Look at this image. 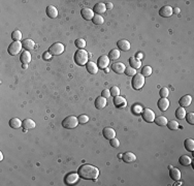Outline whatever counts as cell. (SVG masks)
Returning a JSON list of instances; mask_svg holds the SVG:
<instances>
[{
	"mask_svg": "<svg viewBox=\"0 0 194 186\" xmlns=\"http://www.w3.org/2000/svg\"><path fill=\"white\" fill-rule=\"evenodd\" d=\"M74 44H75V46H77L78 49H84L86 47V41H85V39H83V38L75 39Z\"/></svg>",
	"mask_w": 194,
	"mask_h": 186,
	"instance_id": "38",
	"label": "cell"
},
{
	"mask_svg": "<svg viewBox=\"0 0 194 186\" xmlns=\"http://www.w3.org/2000/svg\"><path fill=\"white\" fill-rule=\"evenodd\" d=\"M186 120H187V122L189 123V124L193 125L194 124V114L193 113H188V114H186Z\"/></svg>",
	"mask_w": 194,
	"mask_h": 186,
	"instance_id": "41",
	"label": "cell"
},
{
	"mask_svg": "<svg viewBox=\"0 0 194 186\" xmlns=\"http://www.w3.org/2000/svg\"><path fill=\"white\" fill-rule=\"evenodd\" d=\"M86 67H87V70L89 74L91 75H95L97 74V72H98V66H97L96 63H94L92 61H89L87 64H86Z\"/></svg>",
	"mask_w": 194,
	"mask_h": 186,
	"instance_id": "22",
	"label": "cell"
},
{
	"mask_svg": "<svg viewBox=\"0 0 194 186\" xmlns=\"http://www.w3.org/2000/svg\"><path fill=\"white\" fill-rule=\"evenodd\" d=\"M23 122L21 121L19 118H12V119L9 120V126L12 128H15V129H17V128H20L22 126Z\"/></svg>",
	"mask_w": 194,
	"mask_h": 186,
	"instance_id": "27",
	"label": "cell"
},
{
	"mask_svg": "<svg viewBox=\"0 0 194 186\" xmlns=\"http://www.w3.org/2000/svg\"><path fill=\"white\" fill-rule=\"evenodd\" d=\"M179 161H180V163L184 167H188L189 164L192 163V159H191V157H189L188 155H182L180 157Z\"/></svg>",
	"mask_w": 194,
	"mask_h": 186,
	"instance_id": "29",
	"label": "cell"
},
{
	"mask_svg": "<svg viewBox=\"0 0 194 186\" xmlns=\"http://www.w3.org/2000/svg\"><path fill=\"white\" fill-rule=\"evenodd\" d=\"M78 175L86 180H96L99 176V170L91 164H83L78 167Z\"/></svg>",
	"mask_w": 194,
	"mask_h": 186,
	"instance_id": "1",
	"label": "cell"
},
{
	"mask_svg": "<svg viewBox=\"0 0 194 186\" xmlns=\"http://www.w3.org/2000/svg\"><path fill=\"white\" fill-rule=\"evenodd\" d=\"M169 176L171 179H174L175 180V181H178V180H180L181 179V172H180V170H178V169H175V167H172L171 169L169 170Z\"/></svg>",
	"mask_w": 194,
	"mask_h": 186,
	"instance_id": "24",
	"label": "cell"
},
{
	"mask_svg": "<svg viewBox=\"0 0 194 186\" xmlns=\"http://www.w3.org/2000/svg\"><path fill=\"white\" fill-rule=\"evenodd\" d=\"M167 127L169 128L170 130H177L178 128H179V123H178V121H175V120H171V121L167 122Z\"/></svg>",
	"mask_w": 194,
	"mask_h": 186,
	"instance_id": "36",
	"label": "cell"
},
{
	"mask_svg": "<svg viewBox=\"0 0 194 186\" xmlns=\"http://www.w3.org/2000/svg\"><path fill=\"white\" fill-rule=\"evenodd\" d=\"M47 15L48 17H50L51 19H56L58 17V10H57L56 7L54 5H49L47 7Z\"/></svg>",
	"mask_w": 194,
	"mask_h": 186,
	"instance_id": "17",
	"label": "cell"
},
{
	"mask_svg": "<svg viewBox=\"0 0 194 186\" xmlns=\"http://www.w3.org/2000/svg\"><path fill=\"white\" fill-rule=\"evenodd\" d=\"M120 55H121V53H120L119 50L113 49L109 54V60H118L120 58Z\"/></svg>",
	"mask_w": 194,
	"mask_h": 186,
	"instance_id": "33",
	"label": "cell"
},
{
	"mask_svg": "<svg viewBox=\"0 0 194 186\" xmlns=\"http://www.w3.org/2000/svg\"><path fill=\"white\" fill-rule=\"evenodd\" d=\"M155 118H156L155 113L152 111L151 109H145L143 111V119L145 120L146 122H149V123L154 122Z\"/></svg>",
	"mask_w": 194,
	"mask_h": 186,
	"instance_id": "8",
	"label": "cell"
},
{
	"mask_svg": "<svg viewBox=\"0 0 194 186\" xmlns=\"http://www.w3.org/2000/svg\"><path fill=\"white\" fill-rule=\"evenodd\" d=\"M78 179H80L78 173H69V174L65 177L64 182H65V184H67V185H73L78 181Z\"/></svg>",
	"mask_w": 194,
	"mask_h": 186,
	"instance_id": "7",
	"label": "cell"
},
{
	"mask_svg": "<svg viewBox=\"0 0 194 186\" xmlns=\"http://www.w3.org/2000/svg\"><path fill=\"white\" fill-rule=\"evenodd\" d=\"M122 156H123L122 154H119V155H118V157H119V158H122Z\"/></svg>",
	"mask_w": 194,
	"mask_h": 186,
	"instance_id": "54",
	"label": "cell"
},
{
	"mask_svg": "<svg viewBox=\"0 0 194 186\" xmlns=\"http://www.w3.org/2000/svg\"><path fill=\"white\" fill-rule=\"evenodd\" d=\"M125 74H126L127 75H129V77H133V75H136V69L134 68H132V67H126L125 68Z\"/></svg>",
	"mask_w": 194,
	"mask_h": 186,
	"instance_id": "39",
	"label": "cell"
},
{
	"mask_svg": "<svg viewBox=\"0 0 194 186\" xmlns=\"http://www.w3.org/2000/svg\"><path fill=\"white\" fill-rule=\"evenodd\" d=\"M152 72H153V69H152L151 66H148V65H146L144 68H141V75H144V77H150L152 75Z\"/></svg>",
	"mask_w": 194,
	"mask_h": 186,
	"instance_id": "35",
	"label": "cell"
},
{
	"mask_svg": "<svg viewBox=\"0 0 194 186\" xmlns=\"http://www.w3.org/2000/svg\"><path fill=\"white\" fill-rule=\"evenodd\" d=\"M78 124V120L77 117L74 116H68L62 121V126L64 128H67V129H72V128H75Z\"/></svg>",
	"mask_w": 194,
	"mask_h": 186,
	"instance_id": "4",
	"label": "cell"
},
{
	"mask_svg": "<svg viewBox=\"0 0 194 186\" xmlns=\"http://www.w3.org/2000/svg\"><path fill=\"white\" fill-rule=\"evenodd\" d=\"M101 96L104 98H107L111 96V91L107 90V89H104V90H102V93H101Z\"/></svg>",
	"mask_w": 194,
	"mask_h": 186,
	"instance_id": "46",
	"label": "cell"
},
{
	"mask_svg": "<svg viewBox=\"0 0 194 186\" xmlns=\"http://www.w3.org/2000/svg\"><path fill=\"white\" fill-rule=\"evenodd\" d=\"M102 135H103V137L107 139V140H112V139L116 138V132L111 127L104 128V129L102 130Z\"/></svg>",
	"mask_w": 194,
	"mask_h": 186,
	"instance_id": "15",
	"label": "cell"
},
{
	"mask_svg": "<svg viewBox=\"0 0 194 186\" xmlns=\"http://www.w3.org/2000/svg\"><path fill=\"white\" fill-rule=\"evenodd\" d=\"M81 15H82V17L85 20H92L94 18V16H95L93 9H88V7H84V9L81 10Z\"/></svg>",
	"mask_w": 194,
	"mask_h": 186,
	"instance_id": "11",
	"label": "cell"
},
{
	"mask_svg": "<svg viewBox=\"0 0 194 186\" xmlns=\"http://www.w3.org/2000/svg\"><path fill=\"white\" fill-rule=\"evenodd\" d=\"M125 68H126V66H125V64L123 63V62H115V63H113L112 65V69L114 70L116 74H119V75L123 74V72H125Z\"/></svg>",
	"mask_w": 194,
	"mask_h": 186,
	"instance_id": "10",
	"label": "cell"
},
{
	"mask_svg": "<svg viewBox=\"0 0 194 186\" xmlns=\"http://www.w3.org/2000/svg\"><path fill=\"white\" fill-rule=\"evenodd\" d=\"M20 60L22 62V64H28L31 61V54L29 51H23V53L21 54Z\"/></svg>",
	"mask_w": 194,
	"mask_h": 186,
	"instance_id": "21",
	"label": "cell"
},
{
	"mask_svg": "<svg viewBox=\"0 0 194 186\" xmlns=\"http://www.w3.org/2000/svg\"><path fill=\"white\" fill-rule=\"evenodd\" d=\"M132 110H133V113H134V114H140V113L143 112V108H141L140 104H134Z\"/></svg>",
	"mask_w": 194,
	"mask_h": 186,
	"instance_id": "45",
	"label": "cell"
},
{
	"mask_svg": "<svg viewBox=\"0 0 194 186\" xmlns=\"http://www.w3.org/2000/svg\"><path fill=\"white\" fill-rule=\"evenodd\" d=\"M12 37L14 39V41H20L22 39V33L20 30H15L12 34Z\"/></svg>",
	"mask_w": 194,
	"mask_h": 186,
	"instance_id": "37",
	"label": "cell"
},
{
	"mask_svg": "<svg viewBox=\"0 0 194 186\" xmlns=\"http://www.w3.org/2000/svg\"><path fill=\"white\" fill-rule=\"evenodd\" d=\"M155 123L158 126H166V124H167V118L166 117H164V116H159V117H157L155 118Z\"/></svg>",
	"mask_w": 194,
	"mask_h": 186,
	"instance_id": "31",
	"label": "cell"
},
{
	"mask_svg": "<svg viewBox=\"0 0 194 186\" xmlns=\"http://www.w3.org/2000/svg\"><path fill=\"white\" fill-rule=\"evenodd\" d=\"M3 159V154H2V152H0V160H2Z\"/></svg>",
	"mask_w": 194,
	"mask_h": 186,
	"instance_id": "52",
	"label": "cell"
},
{
	"mask_svg": "<svg viewBox=\"0 0 194 186\" xmlns=\"http://www.w3.org/2000/svg\"><path fill=\"white\" fill-rule=\"evenodd\" d=\"M184 146L187 151H190V152L194 151V141L192 139H186L184 142Z\"/></svg>",
	"mask_w": 194,
	"mask_h": 186,
	"instance_id": "30",
	"label": "cell"
},
{
	"mask_svg": "<svg viewBox=\"0 0 194 186\" xmlns=\"http://www.w3.org/2000/svg\"><path fill=\"white\" fill-rule=\"evenodd\" d=\"M109 91H111V95H113L114 97L115 96H118L120 94V89H119V87H117V86H113Z\"/></svg>",
	"mask_w": 194,
	"mask_h": 186,
	"instance_id": "42",
	"label": "cell"
},
{
	"mask_svg": "<svg viewBox=\"0 0 194 186\" xmlns=\"http://www.w3.org/2000/svg\"><path fill=\"white\" fill-rule=\"evenodd\" d=\"M23 48L25 49V51H31L35 48V43L31 38H26L23 40Z\"/></svg>",
	"mask_w": 194,
	"mask_h": 186,
	"instance_id": "18",
	"label": "cell"
},
{
	"mask_svg": "<svg viewBox=\"0 0 194 186\" xmlns=\"http://www.w3.org/2000/svg\"><path fill=\"white\" fill-rule=\"evenodd\" d=\"M145 77H144L141 74H136L135 75H133L132 78V87L135 89V90H140L144 87V85H145Z\"/></svg>",
	"mask_w": 194,
	"mask_h": 186,
	"instance_id": "3",
	"label": "cell"
},
{
	"mask_svg": "<svg viewBox=\"0 0 194 186\" xmlns=\"http://www.w3.org/2000/svg\"><path fill=\"white\" fill-rule=\"evenodd\" d=\"M78 123L85 124V123H87L89 121V117L87 115H80V116L78 117Z\"/></svg>",
	"mask_w": 194,
	"mask_h": 186,
	"instance_id": "40",
	"label": "cell"
},
{
	"mask_svg": "<svg viewBox=\"0 0 194 186\" xmlns=\"http://www.w3.org/2000/svg\"><path fill=\"white\" fill-rule=\"evenodd\" d=\"M109 143H111L112 147H114V148H118L120 146V141L118 140V139H116V138H114V139H112V140H109Z\"/></svg>",
	"mask_w": 194,
	"mask_h": 186,
	"instance_id": "44",
	"label": "cell"
},
{
	"mask_svg": "<svg viewBox=\"0 0 194 186\" xmlns=\"http://www.w3.org/2000/svg\"><path fill=\"white\" fill-rule=\"evenodd\" d=\"M89 59V54L87 51H85L84 49H78L74 54V61L78 65H86L88 63Z\"/></svg>",
	"mask_w": 194,
	"mask_h": 186,
	"instance_id": "2",
	"label": "cell"
},
{
	"mask_svg": "<svg viewBox=\"0 0 194 186\" xmlns=\"http://www.w3.org/2000/svg\"><path fill=\"white\" fill-rule=\"evenodd\" d=\"M180 9L179 7H175V9H172V14H180Z\"/></svg>",
	"mask_w": 194,
	"mask_h": 186,
	"instance_id": "48",
	"label": "cell"
},
{
	"mask_svg": "<svg viewBox=\"0 0 194 186\" xmlns=\"http://www.w3.org/2000/svg\"><path fill=\"white\" fill-rule=\"evenodd\" d=\"M175 185H182V182H178V183H175Z\"/></svg>",
	"mask_w": 194,
	"mask_h": 186,
	"instance_id": "53",
	"label": "cell"
},
{
	"mask_svg": "<svg viewBox=\"0 0 194 186\" xmlns=\"http://www.w3.org/2000/svg\"><path fill=\"white\" fill-rule=\"evenodd\" d=\"M180 106L183 107V108H187V107H189L191 103H192V96L189 95V94H186L183 97L180 98Z\"/></svg>",
	"mask_w": 194,
	"mask_h": 186,
	"instance_id": "13",
	"label": "cell"
},
{
	"mask_svg": "<svg viewBox=\"0 0 194 186\" xmlns=\"http://www.w3.org/2000/svg\"><path fill=\"white\" fill-rule=\"evenodd\" d=\"M136 57H137V59L140 60V58L143 57V55H141V54H137V55H136Z\"/></svg>",
	"mask_w": 194,
	"mask_h": 186,
	"instance_id": "50",
	"label": "cell"
},
{
	"mask_svg": "<svg viewBox=\"0 0 194 186\" xmlns=\"http://www.w3.org/2000/svg\"><path fill=\"white\" fill-rule=\"evenodd\" d=\"M51 56H52V55L50 54L49 52H46V53L43 54V59L44 60H49L50 58H51Z\"/></svg>",
	"mask_w": 194,
	"mask_h": 186,
	"instance_id": "47",
	"label": "cell"
},
{
	"mask_svg": "<svg viewBox=\"0 0 194 186\" xmlns=\"http://www.w3.org/2000/svg\"><path fill=\"white\" fill-rule=\"evenodd\" d=\"M106 106V98L102 97V96H100V97H97L96 100H95V107L98 110H102L104 109Z\"/></svg>",
	"mask_w": 194,
	"mask_h": 186,
	"instance_id": "23",
	"label": "cell"
},
{
	"mask_svg": "<svg viewBox=\"0 0 194 186\" xmlns=\"http://www.w3.org/2000/svg\"><path fill=\"white\" fill-rule=\"evenodd\" d=\"M186 114H187V112H186L185 108H183V107H180L179 109L175 111V117L178 118V119H185L186 117Z\"/></svg>",
	"mask_w": 194,
	"mask_h": 186,
	"instance_id": "32",
	"label": "cell"
},
{
	"mask_svg": "<svg viewBox=\"0 0 194 186\" xmlns=\"http://www.w3.org/2000/svg\"><path fill=\"white\" fill-rule=\"evenodd\" d=\"M129 64H130V67L137 69L141 66V61L140 59L135 58V57H131V58H129Z\"/></svg>",
	"mask_w": 194,
	"mask_h": 186,
	"instance_id": "26",
	"label": "cell"
},
{
	"mask_svg": "<svg viewBox=\"0 0 194 186\" xmlns=\"http://www.w3.org/2000/svg\"><path fill=\"white\" fill-rule=\"evenodd\" d=\"M22 48H23V44L21 43V41H14V43L9 44L7 51H9V53L12 55V56H15V55L19 54L20 52L22 51Z\"/></svg>",
	"mask_w": 194,
	"mask_h": 186,
	"instance_id": "6",
	"label": "cell"
},
{
	"mask_svg": "<svg viewBox=\"0 0 194 186\" xmlns=\"http://www.w3.org/2000/svg\"><path fill=\"white\" fill-rule=\"evenodd\" d=\"M158 108L160 111H166L167 109H168L169 107V100L167 98H164V97H161L160 99L158 100Z\"/></svg>",
	"mask_w": 194,
	"mask_h": 186,
	"instance_id": "19",
	"label": "cell"
},
{
	"mask_svg": "<svg viewBox=\"0 0 194 186\" xmlns=\"http://www.w3.org/2000/svg\"><path fill=\"white\" fill-rule=\"evenodd\" d=\"M93 21V23L95 25H101V24H103L104 23V19H103V17H102L101 15H95L94 16V18L92 19Z\"/></svg>",
	"mask_w": 194,
	"mask_h": 186,
	"instance_id": "34",
	"label": "cell"
},
{
	"mask_svg": "<svg viewBox=\"0 0 194 186\" xmlns=\"http://www.w3.org/2000/svg\"><path fill=\"white\" fill-rule=\"evenodd\" d=\"M109 64V58L106 55H101L97 60V66L100 69H106Z\"/></svg>",
	"mask_w": 194,
	"mask_h": 186,
	"instance_id": "9",
	"label": "cell"
},
{
	"mask_svg": "<svg viewBox=\"0 0 194 186\" xmlns=\"http://www.w3.org/2000/svg\"><path fill=\"white\" fill-rule=\"evenodd\" d=\"M106 9H113V3H111V2H109V3L106 4Z\"/></svg>",
	"mask_w": 194,
	"mask_h": 186,
	"instance_id": "49",
	"label": "cell"
},
{
	"mask_svg": "<svg viewBox=\"0 0 194 186\" xmlns=\"http://www.w3.org/2000/svg\"><path fill=\"white\" fill-rule=\"evenodd\" d=\"M122 158H123V161H125L126 163H130V162L135 161L136 156L134 153H132V152H126V153L123 154Z\"/></svg>",
	"mask_w": 194,
	"mask_h": 186,
	"instance_id": "20",
	"label": "cell"
},
{
	"mask_svg": "<svg viewBox=\"0 0 194 186\" xmlns=\"http://www.w3.org/2000/svg\"><path fill=\"white\" fill-rule=\"evenodd\" d=\"M159 15L163 18H169L172 15V7L169 5H164L163 7H161V9L159 10Z\"/></svg>",
	"mask_w": 194,
	"mask_h": 186,
	"instance_id": "12",
	"label": "cell"
},
{
	"mask_svg": "<svg viewBox=\"0 0 194 186\" xmlns=\"http://www.w3.org/2000/svg\"><path fill=\"white\" fill-rule=\"evenodd\" d=\"M160 95H161V97L167 98V96L169 95V89L166 87H163L160 90Z\"/></svg>",
	"mask_w": 194,
	"mask_h": 186,
	"instance_id": "43",
	"label": "cell"
},
{
	"mask_svg": "<svg viewBox=\"0 0 194 186\" xmlns=\"http://www.w3.org/2000/svg\"><path fill=\"white\" fill-rule=\"evenodd\" d=\"M64 52V44L61 43H56L53 44L51 47L49 48V53L51 55H54V56H58V55H61Z\"/></svg>",
	"mask_w": 194,
	"mask_h": 186,
	"instance_id": "5",
	"label": "cell"
},
{
	"mask_svg": "<svg viewBox=\"0 0 194 186\" xmlns=\"http://www.w3.org/2000/svg\"><path fill=\"white\" fill-rule=\"evenodd\" d=\"M114 104L117 107V108H125V107L127 106V101L124 97L118 95L114 97Z\"/></svg>",
	"mask_w": 194,
	"mask_h": 186,
	"instance_id": "14",
	"label": "cell"
},
{
	"mask_svg": "<svg viewBox=\"0 0 194 186\" xmlns=\"http://www.w3.org/2000/svg\"><path fill=\"white\" fill-rule=\"evenodd\" d=\"M22 67H23V68H24V69H26V68H27V67H28V64H23V65H22Z\"/></svg>",
	"mask_w": 194,
	"mask_h": 186,
	"instance_id": "51",
	"label": "cell"
},
{
	"mask_svg": "<svg viewBox=\"0 0 194 186\" xmlns=\"http://www.w3.org/2000/svg\"><path fill=\"white\" fill-rule=\"evenodd\" d=\"M118 44V48H119L120 50H122V51L126 52V51H129L130 50V43L128 40H126V39H120L119 41L117 43Z\"/></svg>",
	"mask_w": 194,
	"mask_h": 186,
	"instance_id": "16",
	"label": "cell"
},
{
	"mask_svg": "<svg viewBox=\"0 0 194 186\" xmlns=\"http://www.w3.org/2000/svg\"><path fill=\"white\" fill-rule=\"evenodd\" d=\"M106 6L104 3H102V2H99V3L95 4V6H94L93 9V12H96L97 15H100L102 12H106Z\"/></svg>",
	"mask_w": 194,
	"mask_h": 186,
	"instance_id": "25",
	"label": "cell"
},
{
	"mask_svg": "<svg viewBox=\"0 0 194 186\" xmlns=\"http://www.w3.org/2000/svg\"><path fill=\"white\" fill-rule=\"evenodd\" d=\"M22 125H23V127H24L26 130H27V129H32V128L35 127V122H34L32 119L27 118V119L23 120V124Z\"/></svg>",
	"mask_w": 194,
	"mask_h": 186,
	"instance_id": "28",
	"label": "cell"
}]
</instances>
